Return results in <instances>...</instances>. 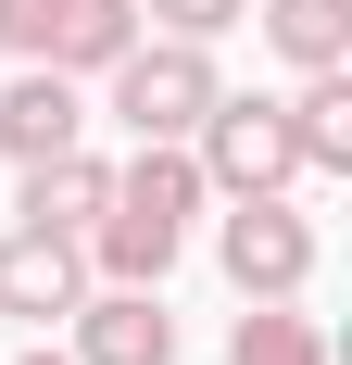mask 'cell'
Returning a JSON list of instances; mask_svg holds the SVG:
<instances>
[{
  "mask_svg": "<svg viewBox=\"0 0 352 365\" xmlns=\"http://www.w3.org/2000/svg\"><path fill=\"white\" fill-rule=\"evenodd\" d=\"M239 13H252V0H151V26H164V38H202V51L239 26Z\"/></svg>",
  "mask_w": 352,
  "mask_h": 365,
  "instance_id": "cell-12",
  "label": "cell"
},
{
  "mask_svg": "<svg viewBox=\"0 0 352 365\" xmlns=\"http://www.w3.org/2000/svg\"><path fill=\"white\" fill-rule=\"evenodd\" d=\"M0 365H76V353H0Z\"/></svg>",
  "mask_w": 352,
  "mask_h": 365,
  "instance_id": "cell-13",
  "label": "cell"
},
{
  "mask_svg": "<svg viewBox=\"0 0 352 365\" xmlns=\"http://www.w3.org/2000/svg\"><path fill=\"white\" fill-rule=\"evenodd\" d=\"M214 264H227L239 302H302L315 290V215H302L289 189H239L227 227H214Z\"/></svg>",
  "mask_w": 352,
  "mask_h": 365,
  "instance_id": "cell-1",
  "label": "cell"
},
{
  "mask_svg": "<svg viewBox=\"0 0 352 365\" xmlns=\"http://www.w3.org/2000/svg\"><path fill=\"white\" fill-rule=\"evenodd\" d=\"M189 164H202V189H289L302 177V151H289V101H264V88H214V113L189 126Z\"/></svg>",
  "mask_w": 352,
  "mask_h": 365,
  "instance_id": "cell-3",
  "label": "cell"
},
{
  "mask_svg": "<svg viewBox=\"0 0 352 365\" xmlns=\"http://www.w3.org/2000/svg\"><path fill=\"white\" fill-rule=\"evenodd\" d=\"M227 365H239V353H227Z\"/></svg>",
  "mask_w": 352,
  "mask_h": 365,
  "instance_id": "cell-14",
  "label": "cell"
},
{
  "mask_svg": "<svg viewBox=\"0 0 352 365\" xmlns=\"http://www.w3.org/2000/svg\"><path fill=\"white\" fill-rule=\"evenodd\" d=\"M139 38V0H51L38 13V63H63V76H101L113 51Z\"/></svg>",
  "mask_w": 352,
  "mask_h": 365,
  "instance_id": "cell-9",
  "label": "cell"
},
{
  "mask_svg": "<svg viewBox=\"0 0 352 365\" xmlns=\"http://www.w3.org/2000/svg\"><path fill=\"white\" fill-rule=\"evenodd\" d=\"M101 76H113V126H126V139H189L214 113V88H227L202 38H126Z\"/></svg>",
  "mask_w": 352,
  "mask_h": 365,
  "instance_id": "cell-2",
  "label": "cell"
},
{
  "mask_svg": "<svg viewBox=\"0 0 352 365\" xmlns=\"http://www.w3.org/2000/svg\"><path fill=\"white\" fill-rule=\"evenodd\" d=\"M63 328H76V365H176V315H164V290H126V277H113V290H88Z\"/></svg>",
  "mask_w": 352,
  "mask_h": 365,
  "instance_id": "cell-5",
  "label": "cell"
},
{
  "mask_svg": "<svg viewBox=\"0 0 352 365\" xmlns=\"http://www.w3.org/2000/svg\"><path fill=\"white\" fill-rule=\"evenodd\" d=\"M13 177H26V189H13V215L51 227V240H88V215L113 202V164H101L88 139H76V151H38V164H13Z\"/></svg>",
  "mask_w": 352,
  "mask_h": 365,
  "instance_id": "cell-6",
  "label": "cell"
},
{
  "mask_svg": "<svg viewBox=\"0 0 352 365\" xmlns=\"http://www.w3.org/2000/svg\"><path fill=\"white\" fill-rule=\"evenodd\" d=\"M289 151L302 177H352V63H315L289 88Z\"/></svg>",
  "mask_w": 352,
  "mask_h": 365,
  "instance_id": "cell-8",
  "label": "cell"
},
{
  "mask_svg": "<svg viewBox=\"0 0 352 365\" xmlns=\"http://www.w3.org/2000/svg\"><path fill=\"white\" fill-rule=\"evenodd\" d=\"M76 302H88V240L13 227V240H0V315H26V328H63Z\"/></svg>",
  "mask_w": 352,
  "mask_h": 365,
  "instance_id": "cell-4",
  "label": "cell"
},
{
  "mask_svg": "<svg viewBox=\"0 0 352 365\" xmlns=\"http://www.w3.org/2000/svg\"><path fill=\"white\" fill-rule=\"evenodd\" d=\"M76 139H88V101H76V76H63V63H26L13 88H0V151H13V164L76 151Z\"/></svg>",
  "mask_w": 352,
  "mask_h": 365,
  "instance_id": "cell-7",
  "label": "cell"
},
{
  "mask_svg": "<svg viewBox=\"0 0 352 365\" xmlns=\"http://www.w3.org/2000/svg\"><path fill=\"white\" fill-rule=\"evenodd\" d=\"M227 353H239V365H327V340H315V315H302V302H252Z\"/></svg>",
  "mask_w": 352,
  "mask_h": 365,
  "instance_id": "cell-11",
  "label": "cell"
},
{
  "mask_svg": "<svg viewBox=\"0 0 352 365\" xmlns=\"http://www.w3.org/2000/svg\"><path fill=\"white\" fill-rule=\"evenodd\" d=\"M264 38H277V63H289V76L352 63V0H264Z\"/></svg>",
  "mask_w": 352,
  "mask_h": 365,
  "instance_id": "cell-10",
  "label": "cell"
}]
</instances>
